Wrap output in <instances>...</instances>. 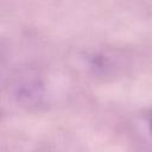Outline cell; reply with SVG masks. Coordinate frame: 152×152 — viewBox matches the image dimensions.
<instances>
[{
  "label": "cell",
  "mask_w": 152,
  "mask_h": 152,
  "mask_svg": "<svg viewBox=\"0 0 152 152\" xmlns=\"http://www.w3.org/2000/svg\"><path fill=\"white\" fill-rule=\"evenodd\" d=\"M43 96L42 83L37 78H28L21 82L17 89L18 101L28 107L36 106L40 102Z\"/></svg>",
  "instance_id": "obj_1"
},
{
  "label": "cell",
  "mask_w": 152,
  "mask_h": 152,
  "mask_svg": "<svg viewBox=\"0 0 152 152\" xmlns=\"http://www.w3.org/2000/svg\"><path fill=\"white\" fill-rule=\"evenodd\" d=\"M147 121H148L150 131H151V133H152V109L148 110V114H147Z\"/></svg>",
  "instance_id": "obj_2"
}]
</instances>
